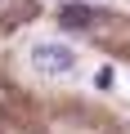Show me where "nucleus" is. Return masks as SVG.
<instances>
[{
  "mask_svg": "<svg viewBox=\"0 0 130 134\" xmlns=\"http://www.w3.org/2000/svg\"><path fill=\"white\" fill-rule=\"evenodd\" d=\"M32 67L40 76H67L76 67V54H72V45H63V40H40L32 49Z\"/></svg>",
  "mask_w": 130,
  "mask_h": 134,
  "instance_id": "nucleus-1",
  "label": "nucleus"
},
{
  "mask_svg": "<svg viewBox=\"0 0 130 134\" xmlns=\"http://www.w3.org/2000/svg\"><path fill=\"white\" fill-rule=\"evenodd\" d=\"M58 23L67 27V31H85V27L94 23V14H90L85 5H63V9H58Z\"/></svg>",
  "mask_w": 130,
  "mask_h": 134,
  "instance_id": "nucleus-2",
  "label": "nucleus"
},
{
  "mask_svg": "<svg viewBox=\"0 0 130 134\" xmlns=\"http://www.w3.org/2000/svg\"><path fill=\"white\" fill-rule=\"evenodd\" d=\"M94 85H99V90L112 85V67H99V72H94Z\"/></svg>",
  "mask_w": 130,
  "mask_h": 134,
  "instance_id": "nucleus-3",
  "label": "nucleus"
}]
</instances>
